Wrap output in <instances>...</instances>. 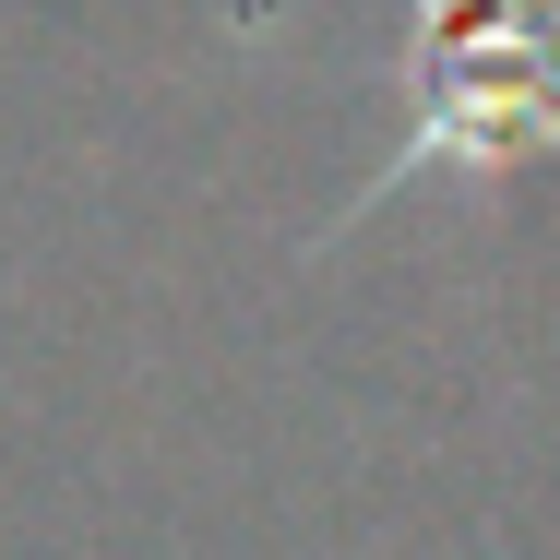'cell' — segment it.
Returning <instances> with one entry per match:
<instances>
[{
	"mask_svg": "<svg viewBox=\"0 0 560 560\" xmlns=\"http://www.w3.org/2000/svg\"><path fill=\"white\" fill-rule=\"evenodd\" d=\"M525 155H560V0H406L394 143L335 226L382 215L418 179H501Z\"/></svg>",
	"mask_w": 560,
	"mask_h": 560,
	"instance_id": "1",
	"label": "cell"
}]
</instances>
